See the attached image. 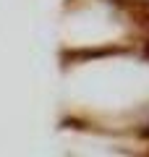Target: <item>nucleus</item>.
I'll use <instances>...</instances> for the list:
<instances>
[{"label": "nucleus", "instance_id": "nucleus-1", "mask_svg": "<svg viewBox=\"0 0 149 157\" xmlns=\"http://www.w3.org/2000/svg\"><path fill=\"white\" fill-rule=\"evenodd\" d=\"M141 134H144V136H147V139H149V123H147V128H144Z\"/></svg>", "mask_w": 149, "mask_h": 157}]
</instances>
